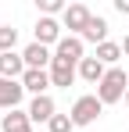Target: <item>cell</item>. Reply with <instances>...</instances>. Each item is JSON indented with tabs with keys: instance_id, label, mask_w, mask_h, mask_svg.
<instances>
[{
	"instance_id": "obj_2",
	"label": "cell",
	"mask_w": 129,
	"mask_h": 132,
	"mask_svg": "<svg viewBox=\"0 0 129 132\" xmlns=\"http://www.w3.org/2000/svg\"><path fill=\"white\" fill-rule=\"evenodd\" d=\"M101 114H104V104H101V96H97V93H86V96H79V100L72 104V111H68V118L75 121V129L93 125Z\"/></svg>"
},
{
	"instance_id": "obj_19",
	"label": "cell",
	"mask_w": 129,
	"mask_h": 132,
	"mask_svg": "<svg viewBox=\"0 0 129 132\" xmlns=\"http://www.w3.org/2000/svg\"><path fill=\"white\" fill-rule=\"evenodd\" d=\"M122 54L129 57V32H126V39H122Z\"/></svg>"
},
{
	"instance_id": "obj_6",
	"label": "cell",
	"mask_w": 129,
	"mask_h": 132,
	"mask_svg": "<svg viewBox=\"0 0 129 132\" xmlns=\"http://www.w3.org/2000/svg\"><path fill=\"white\" fill-rule=\"evenodd\" d=\"M22 57H25V68H43V71H50V64H54V50L43 46V43H36V39L22 50Z\"/></svg>"
},
{
	"instance_id": "obj_10",
	"label": "cell",
	"mask_w": 129,
	"mask_h": 132,
	"mask_svg": "<svg viewBox=\"0 0 129 132\" xmlns=\"http://www.w3.org/2000/svg\"><path fill=\"white\" fill-rule=\"evenodd\" d=\"M25 71H29V68H25V57H22L18 50H15V54H0V79H18L22 82Z\"/></svg>"
},
{
	"instance_id": "obj_5",
	"label": "cell",
	"mask_w": 129,
	"mask_h": 132,
	"mask_svg": "<svg viewBox=\"0 0 129 132\" xmlns=\"http://www.w3.org/2000/svg\"><path fill=\"white\" fill-rule=\"evenodd\" d=\"M61 29H64V25L58 22V18H40V22H36V29H32V32H36V43H43V46H50V50H54V46L64 39Z\"/></svg>"
},
{
	"instance_id": "obj_17",
	"label": "cell",
	"mask_w": 129,
	"mask_h": 132,
	"mask_svg": "<svg viewBox=\"0 0 129 132\" xmlns=\"http://www.w3.org/2000/svg\"><path fill=\"white\" fill-rule=\"evenodd\" d=\"M47 129L50 132H75V121H72L68 114H54V118L47 121Z\"/></svg>"
},
{
	"instance_id": "obj_11",
	"label": "cell",
	"mask_w": 129,
	"mask_h": 132,
	"mask_svg": "<svg viewBox=\"0 0 129 132\" xmlns=\"http://www.w3.org/2000/svg\"><path fill=\"white\" fill-rule=\"evenodd\" d=\"M0 129L4 132H32V118H29V111H7L4 118H0Z\"/></svg>"
},
{
	"instance_id": "obj_4",
	"label": "cell",
	"mask_w": 129,
	"mask_h": 132,
	"mask_svg": "<svg viewBox=\"0 0 129 132\" xmlns=\"http://www.w3.org/2000/svg\"><path fill=\"white\" fill-rule=\"evenodd\" d=\"M90 18H93V11H90L86 4H68V11L61 14V25L68 29V36H83Z\"/></svg>"
},
{
	"instance_id": "obj_16",
	"label": "cell",
	"mask_w": 129,
	"mask_h": 132,
	"mask_svg": "<svg viewBox=\"0 0 129 132\" xmlns=\"http://www.w3.org/2000/svg\"><path fill=\"white\" fill-rule=\"evenodd\" d=\"M15 46H18V29L0 25V54H15Z\"/></svg>"
},
{
	"instance_id": "obj_7",
	"label": "cell",
	"mask_w": 129,
	"mask_h": 132,
	"mask_svg": "<svg viewBox=\"0 0 129 132\" xmlns=\"http://www.w3.org/2000/svg\"><path fill=\"white\" fill-rule=\"evenodd\" d=\"M25 100V86L18 79H0V107L4 111H18Z\"/></svg>"
},
{
	"instance_id": "obj_13",
	"label": "cell",
	"mask_w": 129,
	"mask_h": 132,
	"mask_svg": "<svg viewBox=\"0 0 129 132\" xmlns=\"http://www.w3.org/2000/svg\"><path fill=\"white\" fill-rule=\"evenodd\" d=\"M83 43H93V46H101V43H108V22L101 18V14H93L90 18V25H86V32L79 36Z\"/></svg>"
},
{
	"instance_id": "obj_9",
	"label": "cell",
	"mask_w": 129,
	"mask_h": 132,
	"mask_svg": "<svg viewBox=\"0 0 129 132\" xmlns=\"http://www.w3.org/2000/svg\"><path fill=\"white\" fill-rule=\"evenodd\" d=\"M25 111H29V118H32V125H36V121H43V125H47V121H50V118L58 114V104H54V96L47 93V96H32Z\"/></svg>"
},
{
	"instance_id": "obj_1",
	"label": "cell",
	"mask_w": 129,
	"mask_h": 132,
	"mask_svg": "<svg viewBox=\"0 0 129 132\" xmlns=\"http://www.w3.org/2000/svg\"><path fill=\"white\" fill-rule=\"evenodd\" d=\"M126 89H129V75L122 68H108V75L101 79V86H97V96H101V104H118V100H126Z\"/></svg>"
},
{
	"instance_id": "obj_12",
	"label": "cell",
	"mask_w": 129,
	"mask_h": 132,
	"mask_svg": "<svg viewBox=\"0 0 129 132\" xmlns=\"http://www.w3.org/2000/svg\"><path fill=\"white\" fill-rule=\"evenodd\" d=\"M75 79H79V68H75V64H61V61L50 64V82H54L58 89H68Z\"/></svg>"
},
{
	"instance_id": "obj_14",
	"label": "cell",
	"mask_w": 129,
	"mask_h": 132,
	"mask_svg": "<svg viewBox=\"0 0 129 132\" xmlns=\"http://www.w3.org/2000/svg\"><path fill=\"white\" fill-rule=\"evenodd\" d=\"M108 75V68L97 61V57H86L83 64H79V79L83 82H90V86H101V79Z\"/></svg>"
},
{
	"instance_id": "obj_3",
	"label": "cell",
	"mask_w": 129,
	"mask_h": 132,
	"mask_svg": "<svg viewBox=\"0 0 129 132\" xmlns=\"http://www.w3.org/2000/svg\"><path fill=\"white\" fill-rule=\"evenodd\" d=\"M54 61H61V64H83L86 61V43L79 39V36H64L61 43L54 46Z\"/></svg>"
},
{
	"instance_id": "obj_8",
	"label": "cell",
	"mask_w": 129,
	"mask_h": 132,
	"mask_svg": "<svg viewBox=\"0 0 129 132\" xmlns=\"http://www.w3.org/2000/svg\"><path fill=\"white\" fill-rule=\"evenodd\" d=\"M22 86H25V93H32V96H47V89L54 86V82H50V71L29 68V71L22 75Z\"/></svg>"
},
{
	"instance_id": "obj_15",
	"label": "cell",
	"mask_w": 129,
	"mask_h": 132,
	"mask_svg": "<svg viewBox=\"0 0 129 132\" xmlns=\"http://www.w3.org/2000/svg\"><path fill=\"white\" fill-rule=\"evenodd\" d=\"M93 57H97L104 68H118V61H122L126 54H122V43H111V39H108V43L97 46V54H93Z\"/></svg>"
},
{
	"instance_id": "obj_18",
	"label": "cell",
	"mask_w": 129,
	"mask_h": 132,
	"mask_svg": "<svg viewBox=\"0 0 129 132\" xmlns=\"http://www.w3.org/2000/svg\"><path fill=\"white\" fill-rule=\"evenodd\" d=\"M115 11L118 14H129V0H115Z\"/></svg>"
},
{
	"instance_id": "obj_20",
	"label": "cell",
	"mask_w": 129,
	"mask_h": 132,
	"mask_svg": "<svg viewBox=\"0 0 129 132\" xmlns=\"http://www.w3.org/2000/svg\"><path fill=\"white\" fill-rule=\"evenodd\" d=\"M126 107H129V89H126Z\"/></svg>"
}]
</instances>
